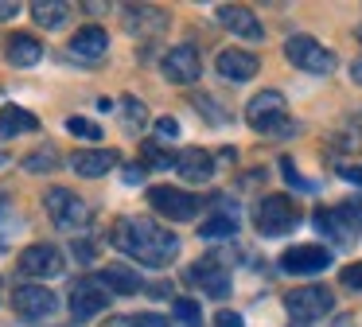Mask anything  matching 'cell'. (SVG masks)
I'll list each match as a JSON object with an SVG mask.
<instances>
[{
    "label": "cell",
    "instance_id": "83f0119b",
    "mask_svg": "<svg viewBox=\"0 0 362 327\" xmlns=\"http://www.w3.org/2000/svg\"><path fill=\"white\" fill-rule=\"evenodd\" d=\"M66 129H71L74 137H82V140H98V137H102V129H98L90 117H66Z\"/></svg>",
    "mask_w": 362,
    "mask_h": 327
},
{
    "label": "cell",
    "instance_id": "d6986e66",
    "mask_svg": "<svg viewBox=\"0 0 362 327\" xmlns=\"http://www.w3.org/2000/svg\"><path fill=\"white\" fill-rule=\"evenodd\" d=\"M175 171H180L187 183H206L214 176V156L206 148H183L175 156Z\"/></svg>",
    "mask_w": 362,
    "mask_h": 327
},
{
    "label": "cell",
    "instance_id": "ba28073f",
    "mask_svg": "<svg viewBox=\"0 0 362 327\" xmlns=\"http://www.w3.org/2000/svg\"><path fill=\"white\" fill-rule=\"evenodd\" d=\"M110 288L102 285V277H86L74 285L71 292V316L78 319V323H86V319H94L98 311H105V304H110Z\"/></svg>",
    "mask_w": 362,
    "mask_h": 327
},
{
    "label": "cell",
    "instance_id": "f35d334b",
    "mask_svg": "<svg viewBox=\"0 0 362 327\" xmlns=\"http://www.w3.org/2000/svg\"><path fill=\"white\" fill-rule=\"evenodd\" d=\"M351 74H354V82L362 86V59H358V62H354V67H351Z\"/></svg>",
    "mask_w": 362,
    "mask_h": 327
},
{
    "label": "cell",
    "instance_id": "8fae6325",
    "mask_svg": "<svg viewBox=\"0 0 362 327\" xmlns=\"http://www.w3.org/2000/svg\"><path fill=\"white\" fill-rule=\"evenodd\" d=\"M12 308L24 319H43L59 308V300H55V292L43 288V285H20L16 292H12Z\"/></svg>",
    "mask_w": 362,
    "mask_h": 327
},
{
    "label": "cell",
    "instance_id": "cb8c5ba5",
    "mask_svg": "<svg viewBox=\"0 0 362 327\" xmlns=\"http://www.w3.org/2000/svg\"><path fill=\"white\" fill-rule=\"evenodd\" d=\"M40 59H43V43L35 35L20 31V35L8 39V62H12V67H35Z\"/></svg>",
    "mask_w": 362,
    "mask_h": 327
},
{
    "label": "cell",
    "instance_id": "ac0fdd59",
    "mask_svg": "<svg viewBox=\"0 0 362 327\" xmlns=\"http://www.w3.org/2000/svg\"><path fill=\"white\" fill-rule=\"evenodd\" d=\"M191 280H199V285L206 288V296H214V300H226L230 296V272L222 269L218 257H203V261L191 269Z\"/></svg>",
    "mask_w": 362,
    "mask_h": 327
},
{
    "label": "cell",
    "instance_id": "8d00e7d4",
    "mask_svg": "<svg viewBox=\"0 0 362 327\" xmlns=\"http://www.w3.org/2000/svg\"><path fill=\"white\" fill-rule=\"evenodd\" d=\"M148 296H160V300H164V296H172V285H152Z\"/></svg>",
    "mask_w": 362,
    "mask_h": 327
},
{
    "label": "cell",
    "instance_id": "484cf974",
    "mask_svg": "<svg viewBox=\"0 0 362 327\" xmlns=\"http://www.w3.org/2000/svg\"><path fill=\"white\" fill-rule=\"evenodd\" d=\"M55 164H59V152L51 144H43V148H35L32 156H24V168L35 171V176H40V171H55Z\"/></svg>",
    "mask_w": 362,
    "mask_h": 327
},
{
    "label": "cell",
    "instance_id": "6da1fadb",
    "mask_svg": "<svg viewBox=\"0 0 362 327\" xmlns=\"http://www.w3.org/2000/svg\"><path fill=\"white\" fill-rule=\"evenodd\" d=\"M110 241L133 261L148 265V269H164L180 253V238L172 230H164L160 222H152V218H117L110 230Z\"/></svg>",
    "mask_w": 362,
    "mask_h": 327
},
{
    "label": "cell",
    "instance_id": "3957f363",
    "mask_svg": "<svg viewBox=\"0 0 362 327\" xmlns=\"http://www.w3.org/2000/svg\"><path fill=\"white\" fill-rule=\"evenodd\" d=\"M296 222H300V207L288 195H265L257 202V230L265 238H281V234L296 230Z\"/></svg>",
    "mask_w": 362,
    "mask_h": 327
},
{
    "label": "cell",
    "instance_id": "f546056e",
    "mask_svg": "<svg viewBox=\"0 0 362 327\" xmlns=\"http://www.w3.org/2000/svg\"><path fill=\"white\" fill-rule=\"evenodd\" d=\"M175 319H180V323H199V304L195 300H175Z\"/></svg>",
    "mask_w": 362,
    "mask_h": 327
},
{
    "label": "cell",
    "instance_id": "e0dca14e",
    "mask_svg": "<svg viewBox=\"0 0 362 327\" xmlns=\"http://www.w3.org/2000/svg\"><path fill=\"white\" fill-rule=\"evenodd\" d=\"M214 67H218V74L226 78V82H250V78L257 74V54L230 47V51H222L218 59H214Z\"/></svg>",
    "mask_w": 362,
    "mask_h": 327
},
{
    "label": "cell",
    "instance_id": "b9f144b4",
    "mask_svg": "<svg viewBox=\"0 0 362 327\" xmlns=\"http://www.w3.org/2000/svg\"><path fill=\"white\" fill-rule=\"evenodd\" d=\"M4 164H8V156H4V152H0V168H4Z\"/></svg>",
    "mask_w": 362,
    "mask_h": 327
},
{
    "label": "cell",
    "instance_id": "2e32d148",
    "mask_svg": "<svg viewBox=\"0 0 362 327\" xmlns=\"http://www.w3.org/2000/svg\"><path fill=\"white\" fill-rule=\"evenodd\" d=\"M125 28H129V35H136V39H152V35H160V31L168 28V12L164 8L133 4V8H125Z\"/></svg>",
    "mask_w": 362,
    "mask_h": 327
},
{
    "label": "cell",
    "instance_id": "ab89813d",
    "mask_svg": "<svg viewBox=\"0 0 362 327\" xmlns=\"http://www.w3.org/2000/svg\"><path fill=\"white\" fill-rule=\"evenodd\" d=\"M335 327H354V319H351V316H339V319H335Z\"/></svg>",
    "mask_w": 362,
    "mask_h": 327
},
{
    "label": "cell",
    "instance_id": "9c48e42d",
    "mask_svg": "<svg viewBox=\"0 0 362 327\" xmlns=\"http://www.w3.org/2000/svg\"><path fill=\"white\" fill-rule=\"evenodd\" d=\"M358 222H362V210L354 207V202L335 207V210H315V226H320L327 238H335L339 246H351L354 241L351 230H358Z\"/></svg>",
    "mask_w": 362,
    "mask_h": 327
},
{
    "label": "cell",
    "instance_id": "d4e9b609",
    "mask_svg": "<svg viewBox=\"0 0 362 327\" xmlns=\"http://www.w3.org/2000/svg\"><path fill=\"white\" fill-rule=\"evenodd\" d=\"M66 16H71V4H63V0H40V4H32V20L40 28H63Z\"/></svg>",
    "mask_w": 362,
    "mask_h": 327
},
{
    "label": "cell",
    "instance_id": "d590c367",
    "mask_svg": "<svg viewBox=\"0 0 362 327\" xmlns=\"http://www.w3.org/2000/svg\"><path fill=\"white\" fill-rule=\"evenodd\" d=\"M141 179H144V168H136V164H133V168L125 171V183H141Z\"/></svg>",
    "mask_w": 362,
    "mask_h": 327
},
{
    "label": "cell",
    "instance_id": "60d3db41",
    "mask_svg": "<svg viewBox=\"0 0 362 327\" xmlns=\"http://www.w3.org/2000/svg\"><path fill=\"white\" fill-rule=\"evenodd\" d=\"M4 210H8V199H4V195H0V218H4Z\"/></svg>",
    "mask_w": 362,
    "mask_h": 327
},
{
    "label": "cell",
    "instance_id": "74e56055",
    "mask_svg": "<svg viewBox=\"0 0 362 327\" xmlns=\"http://www.w3.org/2000/svg\"><path fill=\"white\" fill-rule=\"evenodd\" d=\"M20 4H0V20H8V16H16Z\"/></svg>",
    "mask_w": 362,
    "mask_h": 327
},
{
    "label": "cell",
    "instance_id": "f6af8a7d",
    "mask_svg": "<svg viewBox=\"0 0 362 327\" xmlns=\"http://www.w3.org/2000/svg\"><path fill=\"white\" fill-rule=\"evenodd\" d=\"M296 327H304V323H296Z\"/></svg>",
    "mask_w": 362,
    "mask_h": 327
},
{
    "label": "cell",
    "instance_id": "4fadbf2b",
    "mask_svg": "<svg viewBox=\"0 0 362 327\" xmlns=\"http://www.w3.org/2000/svg\"><path fill=\"white\" fill-rule=\"evenodd\" d=\"M331 265V253L323 246H292L281 253V269L296 272V277H312V272H323Z\"/></svg>",
    "mask_w": 362,
    "mask_h": 327
},
{
    "label": "cell",
    "instance_id": "4316f807",
    "mask_svg": "<svg viewBox=\"0 0 362 327\" xmlns=\"http://www.w3.org/2000/svg\"><path fill=\"white\" fill-rule=\"evenodd\" d=\"M121 117H125L129 129H141V125L148 121V109H144L136 98H121Z\"/></svg>",
    "mask_w": 362,
    "mask_h": 327
},
{
    "label": "cell",
    "instance_id": "1f68e13d",
    "mask_svg": "<svg viewBox=\"0 0 362 327\" xmlns=\"http://www.w3.org/2000/svg\"><path fill=\"white\" fill-rule=\"evenodd\" d=\"M339 280H343L346 288H358L362 292V265H346V269L339 272Z\"/></svg>",
    "mask_w": 362,
    "mask_h": 327
},
{
    "label": "cell",
    "instance_id": "ee69618b",
    "mask_svg": "<svg viewBox=\"0 0 362 327\" xmlns=\"http://www.w3.org/2000/svg\"><path fill=\"white\" fill-rule=\"evenodd\" d=\"M358 43H362V28H358Z\"/></svg>",
    "mask_w": 362,
    "mask_h": 327
},
{
    "label": "cell",
    "instance_id": "7bdbcfd3",
    "mask_svg": "<svg viewBox=\"0 0 362 327\" xmlns=\"http://www.w3.org/2000/svg\"><path fill=\"white\" fill-rule=\"evenodd\" d=\"M180 327H199V323H180Z\"/></svg>",
    "mask_w": 362,
    "mask_h": 327
},
{
    "label": "cell",
    "instance_id": "5bb4252c",
    "mask_svg": "<svg viewBox=\"0 0 362 327\" xmlns=\"http://www.w3.org/2000/svg\"><path fill=\"white\" fill-rule=\"evenodd\" d=\"M218 23L226 31H234L238 39H245V43H261V39H265L257 16H253L250 8H242V4H222L218 8Z\"/></svg>",
    "mask_w": 362,
    "mask_h": 327
},
{
    "label": "cell",
    "instance_id": "f1b7e54d",
    "mask_svg": "<svg viewBox=\"0 0 362 327\" xmlns=\"http://www.w3.org/2000/svg\"><path fill=\"white\" fill-rule=\"evenodd\" d=\"M141 164H152V168H175V156L160 152L156 144H144L141 148Z\"/></svg>",
    "mask_w": 362,
    "mask_h": 327
},
{
    "label": "cell",
    "instance_id": "e575fe53",
    "mask_svg": "<svg viewBox=\"0 0 362 327\" xmlns=\"http://www.w3.org/2000/svg\"><path fill=\"white\" fill-rule=\"evenodd\" d=\"M214 327H245V319L238 316V311H218V316H214Z\"/></svg>",
    "mask_w": 362,
    "mask_h": 327
},
{
    "label": "cell",
    "instance_id": "ffe728a7",
    "mask_svg": "<svg viewBox=\"0 0 362 327\" xmlns=\"http://www.w3.org/2000/svg\"><path fill=\"white\" fill-rule=\"evenodd\" d=\"M71 51L74 54H82V59H102L105 51H110V35H105L102 28H78L74 31V39H71Z\"/></svg>",
    "mask_w": 362,
    "mask_h": 327
},
{
    "label": "cell",
    "instance_id": "4dcf8cb0",
    "mask_svg": "<svg viewBox=\"0 0 362 327\" xmlns=\"http://www.w3.org/2000/svg\"><path fill=\"white\" fill-rule=\"evenodd\" d=\"M156 137L160 140H175V137H180V121H175V117H160V121H156Z\"/></svg>",
    "mask_w": 362,
    "mask_h": 327
},
{
    "label": "cell",
    "instance_id": "9a60e30c",
    "mask_svg": "<svg viewBox=\"0 0 362 327\" xmlns=\"http://www.w3.org/2000/svg\"><path fill=\"white\" fill-rule=\"evenodd\" d=\"M117 164H121V156L113 152V148H78V152L71 156V168L86 179L105 176V171H113Z\"/></svg>",
    "mask_w": 362,
    "mask_h": 327
},
{
    "label": "cell",
    "instance_id": "7c38bea8",
    "mask_svg": "<svg viewBox=\"0 0 362 327\" xmlns=\"http://www.w3.org/2000/svg\"><path fill=\"white\" fill-rule=\"evenodd\" d=\"M20 272L24 277H59L63 272V253H59L55 246H47V241H35V246H28L24 253H20Z\"/></svg>",
    "mask_w": 362,
    "mask_h": 327
},
{
    "label": "cell",
    "instance_id": "52a82bcc",
    "mask_svg": "<svg viewBox=\"0 0 362 327\" xmlns=\"http://www.w3.org/2000/svg\"><path fill=\"white\" fill-rule=\"evenodd\" d=\"M284 54H288L292 67L308 70V74H331V70H335V54L312 35H292L288 43H284Z\"/></svg>",
    "mask_w": 362,
    "mask_h": 327
},
{
    "label": "cell",
    "instance_id": "5b68a950",
    "mask_svg": "<svg viewBox=\"0 0 362 327\" xmlns=\"http://www.w3.org/2000/svg\"><path fill=\"white\" fill-rule=\"evenodd\" d=\"M43 207H47L51 222L59 226V230H82V226L90 222V207L78 199L74 191H66V187H51L47 195H43Z\"/></svg>",
    "mask_w": 362,
    "mask_h": 327
},
{
    "label": "cell",
    "instance_id": "30bf717a",
    "mask_svg": "<svg viewBox=\"0 0 362 327\" xmlns=\"http://www.w3.org/2000/svg\"><path fill=\"white\" fill-rule=\"evenodd\" d=\"M160 70H164L168 82H175V86H191V82H199V74H203V62H199V51H195V47L180 43V47H172V51L164 54Z\"/></svg>",
    "mask_w": 362,
    "mask_h": 327
},
{
    "label": "cell",
    "instance_id": "603a6c76",
    "mask_svg": "<svg viewBox=\"0 0 362 327\" xmlns=\"http://www.w3.org/2000/svg\"><path fill=\"white\" fill-rule=\"evenodd\" d=\"M40 129V117L28 113V109L20 105H4L0 109V137L8 140V137H20V132H35Z\"/></svg>",
    "mask_w": 362,
    "mask_h": 327
},
{
    "label": "cell",
    "instance_id": "836d02e7",
    "mask_svg": "<svg viewBox=\"0 0 362 327\" xmlns=\"http://www.w3.org/2000/svg\"><path fill=\"white\" fill-rule=\"evenodd\" d=\"M281 176L288 179L292 187H300V191H308V187H312L308 179H300V176H296V168H292V160H281Z\"/></svg>",
    "mask_w": 362,
    "mask_h": 327
},
{
    "label": "cell",
    "instance_id": "277c9868",
    "mask_svg": "<svg viewBox=\"0 0 362 327\" xmlns=\"http://www.w3.org/2000/svg\"><path fill=\"white\" fill-rule=\"evenodd\" d=\"M148 202H152L156 214L172 218V222H191V218L203 210L206 199H199V195H191V191H180V187L160 183V187H148Z\"/></svg>",
    "mask_w": 362,
    "mask_h": 327
},
{
    "label": "cell",
    "instance_id": "7a4b0ae2",
    "mask_svg": "<svg viewBox=\"0 0 362 327\" xmlns=\"http://www.w3.org/2000/svg\"><path fill=\"white\" fill-rule=\"evenodd\" d=\"M245 121L257 132H269V137H292L296 132V121H288V113H284V93L276 90H261L245 105Z\"/></svg>",
    "mask_w": 362,
    "mask_h": 327
},
{
    "label": "cell",
    "instance_id": "8992f818",
    "mask_svg": "<svg viewBox=\"0 0 362 327\" xmlns=\"http://www.w3.org/2000/svg\"><path fill=\"white\" fill-rule=\"evenodd\" d=\"M284 308H288V316L296 319V323H312V319H323L331 308H335V296H331V288L323 285H304L296 288V292L284 296Z\"/></svg>",
    "mask_w": 362,
    "mask_h": 327
},
{
    "label": "cell",
    "instance_id": "44dd1931",
    "mask_svg": "<svg viewBox=\"0 0 362 327\" xmlns=\"http://www.w3.org/2000/svg\"><path fill=\"white\" fill-rule=\"evenodd\" d=\"M214 199H218V214H206L203 218V226H199V234H203V238H230V234L238 230V210L230 207V202H222L226 199V195H214Z\"/></svg>",
    "mask_w": 362,
    "mask_h": 327
},
{
    "label": "cell",
    "instance_id": "d6a6232c",
    "mask_svg": "<svg viewBox=\"0 0 362 327\" xmlns=\"http://www.w3.org/2000/svg\"><path fill=\"white\" fill-rule=\"evenodd\" d=\"M129 327H168V319L156 316V311H144V316H133V319H129Z\"/></svg>",
    "mask_w": 362,
    "mask_h": 327
},
{
    "label": "cell",
    "instance_id": "7402d4cb",
    "mask_svg": "<svg viewBox=\"0 0 362 327\" xmlns=\"http://www.w3.org/2000/svg\"><path fill=\"white\" fill-rule=\"evenodd\" d=\"M102 285L110 288L113 296H133L144 288V280H141V272L129 269V265H110V269L102 272Z\"/></svg>",
    "mask_w": 362,
    "mask_h": 327
}]
</instances>
